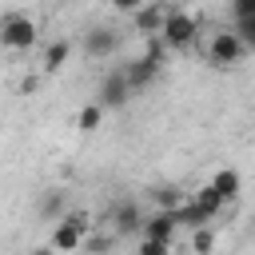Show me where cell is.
<instances>
[{
  "mask_svg": "<svg viewBox=\"0 0 255 255\" xmlns=\"http://www.w3.org/2000/svg\"><path fill=\"white\" fill-rule=\"evenodd\" d=\"M159 40H163L167 52H191L195 40H199V20L191 12H183V8H171L163 28H159Z\"/></svg>",
  "mask_w": 255,
  "mask_h": 255,
  "instance_id": "cell-1",
  "label": "cell"
},
{
  "mask_svg": "<svg viewBox=\"0 0 255 255\" xmlns=\"http://www.w3.org/2000/svg\"><path fill=\"white\" fill-rule=\"evenodd\" d=\"M36 40H40V24H36L32 16L16 12V16H4V20H0V48H8V52H28Z\"/></svg>",
  "mask_w": 255,
  "mask_h": 255,
  "instance_id": "cell-2",
  "label": "cell"
},
{
  "mask_svg": "<svg viewBox=\"0 0 255 255\" xmlns=\"http://www.w3.org/2000/svg\"><path fill=\"white\" fill-rule=\"evenodd\" d=\"M243 56H247V48H243V40H239L235 28H219V32L211 36V44H207V60H211L215 68H235Z\"/></svg>",
  "mask_w": 255,
  "mask_h": 255,
  "instance_id": "cell-3",
  "label": "cell"
},
{
  "mask_svg": "<svg viewBox=\"0 0 255 255\" xmlns=\"http://www.w3.org/2000/svg\"><path fill=\"white\" fill-rule=\"evenodd\" d=\"M167 4L163 0H143L128 20H131V32L139 36V40H147V36H159V28H163V20H167Z\"/></svg>",
  "mask_w": 255,
  "mask_h": 255,
  "instance_id": "cell-4",
  "label": "cell"
},
{
  "mask_svg": "<svg viewBox=\"0 0 255 255\" xmlns=\"http://www.w3.org/2000/svg\"><path fill=\"white\" fill-rule=\"evenodd\" d=\"M128 96H131V88H128V80H124V72L120 68H112V72H104V80H100V88H96V104L108 112V108H128Z\"/></svg>",
  "mask_w": 255,
  "mask_h": 255,
  "instance_id": "cell-5",
  "label": "cell"
},
{
  "mask_svg": "<svg viewBox=\"0 0 255 255\" xmlns=\"http://www.w3.org/2000/svg\"><path fill=\"white\" fill-rule=\"evenodd\" d=\"M120 44H124V36H120L116 28H92V32L84 36V52H88L92 60H108V56H116Z\"/></svg>",
  "mask_w": 255,
  "mask_h": 255,
  "instance_id": "cell-6",
  "label": "cell"
},
{
  "mask_svg": "<svg viewBox=\"0 0 255 255\" xmlns=\"http://www.w3.org/2000/svg\"><path fill=\"white\" fill-rule=\"evenodd\" d=\"M120 72H124V80H128V88H131V92H139V88H147V84H155V80H159V64H155V60H147V56L128 60Z\"/></svg>",
  "mask_w": 255,
  "mask_h": 255,
  "instance_id": "cell-7",
  "label": "cell"
},
{
  "mask_svg": "<svg viewBox=\"0 0 255 255\" xmlns=\"http://www.w3.org/2000/svg\"><path fill=\"white\" fill-rule=\"evenodd\" d=\"M175 231H179L175 211H155V215H143V227H139V235H143V239H159V243H175Z\"/></svg>",
  "mask_w": 255,
  "mask_h": 255,
  "instance_id": "cell-8",
  "label": "cell"
},
{
  "mask_svg": "<svg viewBox=\"0 0 255 255\" xmlns=\"http://www.w3.org/2000/svg\"><path fill=\"white\" fill-rule=\"evenodd\" d=\"M48 243H52L60 255H76V251L84 247V231H80V227H72L68 219H56V223H52V239H48Z\"/></svg>",
  "mask_w": 255,
  "mask_h": 255,
  "instance_id": "cell-9",
  "label": "cell"
},
{
  "mask_svg": "<svg viewBox=\"0 0 255 255\" xmlns=\"http://www.w3.org/2000/svg\"><path fill=\"white\" fill-rule=\"evenodd\" d=\"M215 247H219V231H215V223L191 227V235H187V251H191V255H215Z\"/></svg>",
  "mask_w": 255,
  "mask_h": 255,
  "instance_id": "cell-10",
  "label": "cell"
},
{
  "mask_svg": "<svg viewBox=\"0 0 255 255\" xmlns=\"http://www.w3.org/2000/svg\"><path fill=\"white\" fill-rule=\"evenodd\" d=\"M211 187H215L227 203H235V199H239V191H243V179H239V171H235V167H219V171L211 175Z\"/></svg>",
  "mask_w": 255,
  "mask_h": 255,
  "instance_id": "cell-11",
  "label": "cell"
},
{
  "mask_svg": "<svg viewBox=\"0 0 255 255\" xmlns=\"http://www.w3.org/2000/svg\"><path fill=\"white\" fill-rule=\"evenodd\" d=\"M191 199H195V203H199V207H203L211 219H219V215L227 211V199H223V195H219L211 183H199V187H191Z\"/></svg>",
  "mask_w": 255,
  "mask_h": 255,
  "instance_id": "cell-12",
  "label": "cell"
},
{
  "mask_svg": "<svg viewBox=\"0 0 255 255\" xmlns=\"http://www.w3.org/2000/svg\"><path fill=\"white\" fill-rule=\"evenodd\" d=\"M175 223L191 231V227H203V223H215V219H211V215H207V211H203V207H199V203H195V199L187 195V199H183V203L175 207Z\"/></svg>",
  "mask_w": 255,
  "mask_h": 255,
  "instance_id": "cell-13",
  "label": "cell"
},
{
  "mask_svg": "<svg viewBox=\"0 0 255 255\" xmlns=\"http://www.w3.org/2000/svg\"><path fill=\"white\" fill-rule=\"evenodd\" d=\"M104 124V108L96 104V100H88L80 112H76V131H84V135H92L96 128Z\"/></svg>",
  "mask_w": 255,
  "mask_h": 255,
  "instance_id": "cell-14",
  "label": "cell"
},
{
  "mask_svg": "<svg viewBox=\"0 0 255 255\" xmlns=\"http://www.w3.org/2000/svg\"><path fill=\"white\" fill-rule=\"evenodd\" d=\"M143 227V211L135 207V203H124L120 211H116V235H131V231H139Z\"/></svg>",
  "mask_w": 255,
  "mask_h": 255,
  "instance_id": "cell-15",
  "label": "cell"
},
{
  "mask_svg": "<svg viewBox=\"0 0 255 255\" xmlns=\"http://www.w3.org/2000/svg\"><path fill=\"white\" fill-rule=\"evenodd\" d=\"M68 56H72V44H68V40H52V44L44 48V72H60V68L68 64Z\"/></svg>",
  "mask_w": 255,
  "mask_h": 255,
  "instance_id": "cell-16",
  "label": "cell"
},
{
  "mask_svg": "<svg viewBox=\"0 0 255 255\" xmlns=\"http://www.w3.org/2000/svg\"><path fill=\"white\" fill-rule=\"evenodd\" d=\"M183 199H187V191H179V187H171V183H163V187H155V191H151L155 211H175Z\"/></svg>",
  "mask_w": 255,
  "mask_h": 255,
  "instance_id": "cell-17",
  "label": "cell"
},
{
  "mask_svg": "<svg viewBox=\"0 0 255 255\" xmlns=\"http://www.w3.org/2000/svg\"><path fill=\"white\" fill-rule=\"evenodd\" d=\"M64 211H68V195L64 191H52L44 203H40V215L48 219V223H56V219H64Z\"/></svg>",
  "mask_w": 255,
  "mask_h": 255,
  "instance_id": "cell-18",
  "label": "cell"
},
{
  "mask_svg": "<svg viewBox=\"0 0 255 255\" xmlns=\"http://www.w3.org/2000/svg\"><path fill=\"white\" fill-rule=\"evenodd\" d=\"M235 32H239L243 48H247V52H255V16H243V20H235Z\"/></svg>",
  "mask_w": 255,
  "mask_h": 255,
  "instance_id": "cell-19",
  "label": "cell"
},
{
  "mask_svg": "<svg viewBox=\"0 0 255 255\" xmlns=\"http://www.w3.org/2000/svg\"><path fill=\"white\" fill-rule=\"evenodd\" d=\"M135 255H175V247L171 243H159V239H139Z\"/></svg>",
  "mask_w": 255,
  "mask_h": 255,
  "instance_id": "cell-20",
  "label": "cell"
},
{
  "mask_svg": "<svg viewBox=\"0 0 255 255\" xmlns=\"http://www.w3.org/2000/svg\"><path fill=\"white\" fill-rule=\"evenodd\" d=\"M231 16H235V20L255 16V0H231Z\"/></svg>",
  "mask_w": 255,
  "mask_h": 255,
  "instance_id": "cell-21",
  "label": "cell"
},
{
  "mask_svg": "<svg viewBox=\"0 0 255 255\" xmlns=\"http://www.w3.org/2000/svg\"><path fill=\"white\" fill-rule=\"evenodd\" d=\"M108 4H112V12H120V16H131V12H135L143 0H108Z\"/></svg>",
  "mask_w": 255,
  "mask_h": 255,
  "instance_id": "cell-22",
  "label": "cell"
},
{
  "mask_svg": "<svg viewBox=\"0 0 255 255\" xmlns=\"http://www.w3.org/2000/svg\"><path fill=\"white\" fill-rule=\"evenodd\" d=\"M28 255H60V251H56V247H52V243H44V247H32V251H28Z\"/></svg>",
  "mask_w": 255,
  "mask_h": 255,
  "instance_id": "cell-23",
  "label": "cell"
},
{
  "mask_svg": "<svg viewBox=\"0 0 255 255\" xmlns=\"http://www.w3.org/2000/svg\"><path fill=\"white\" fill-rule=\"evenodd\" d=\"M251 231H255V219H251Z\"/></svg>",
  "mask_w": 255,
  "mask_h": 255,
  "instance_id": "cell-24",
  "label": "cell"
}]
</instances>
